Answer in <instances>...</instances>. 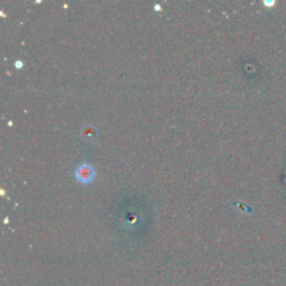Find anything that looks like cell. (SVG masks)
<instances>
[{"label": "cell", "instance_id": "obj_2", "mask_svg": "<svg viewBox=\"0 0 286 286\" xmlns=\"http://www.w3.org/2000/svg\"><path fill=\"white\" fill-rule=\"evenodd\" d=\"M16 66H17V67H21V62H17Z\"/></svg>", "mask_w": 286, "mask_h": 286}, {"label": "cell", "instance_id": "obj_1", "mask_svg": "<svg viewBox=\"0 0 286 286\" xmlns=\"http://www.w3.org/2000/svg\"><path fill=\"white\" fill-rule=\"evenodd\" d=\"M75 177H76L77 181L82 182V184H88L94 179L95 170L88 163H83V165L77 167L76 171H75Z\"/></svg>", "mask_w": 286, "mask_h": 286}]
</instances>
